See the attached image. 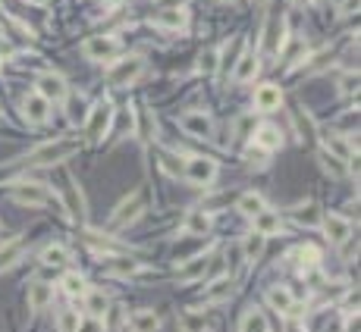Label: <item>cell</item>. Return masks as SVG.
I'll use <instances>...</instances> for the list:
<instances>
[{"label": "cell", "mask_w": 361, "mask_h": 332, "mask_svg": "<svg viewBox=\"0 0 361 332\" xmlns=\"http://www.w3.org/2000/svg\"><path fill=\"white\" fill-rule=\"evenodd\" d=\"M76 150H79V141H72V138H57V141H47V144H41V148H35L32 154L26 157V163L29 166H54V163L72 157Z\"/></svg>", "instance_id": "cell-1"}, {"label": "cell", "mask_w": 361, "mask_h": 332, "mask_svg": "<svg viewBox=\"0 0 361 332\" xmlns=\"http://www.w3.org/2000/svg\"><path fill=\"white\" fill-rule=\"evenodd\" d=\"M141 72H145V60L141 56H123V60H116L107 69V81L116 88H126V85H135Z\"/></svg>", "instance_id": "cell-2"}, {"label": "cell", "mask_w": 361, "mask_h": 332, "mask_svg": "<svg viewBox=\"0 0 361 332\" xmlns=\"http://www.w3.org/2000/svg\"><path fill=\"white\" fill-rule=\"evenodd\" d=\"M183 175H185V182L204 188V185H210V182H214L217 163L210 160V157H189V160H185V166H183Z\"/></svg>", "instance_id": "cell-3"}, {"label": "cell", "mask_w": 361, "mask_h": 332, "mask_svg": "<svg viewBox=\"0 0 361 332\" xmlns=\"http://www.w3.org/2000/svg\"><path fill=\"white\" fill-rule=\"evenodd\" d=\"M13 200L22 207H47L51 204V191H47V185H41V182H20V185H13Z\"/></svg>", "instance_id": "cell-4"}, {"label": "cell", "mask_w": 361, "mask_h": 332, "mask_svg": "<svg viewBox=\"0 0 361 332\" xmlns=\"http://www.w3.org/2000/svg\"><path fill=\"white\" fill-rule=\"evenodd\" d=\"M286 19L283 16H270L264 25V38H261V50H264L267 56H277L279 50L286 47Z\"/></svg>", "instance_id": "cell-5"}, {"label": "cell", "mask_w": 361, "mask_h": 332, "mask_svg": "<svg viewBox=\"0 0 361 332\" xmlns=\"http://www.w3.org/2000/svg\"><path fill=\"white\" fill-rule=\"evenodd\" d=\"M82 54L89 56V60H98V63L114 60V56L120 54V41H116L114 35H91L89 41L82 44Z\"/></svg>", "instance_id": "cell-6"}, {"label": "cell", "mask_w": 361, "mask_h": 332, "mask_svg": "<svg viewBox=\"0 0 361 332\" xmlns=\"http://www.w3.org/2000/svg\"><path fill=\"white\" fill-rule=\"evenodd\" d=\"M110 119H114V106L104 100V104H95L89 110V119H85V132H89L91 141H101L110 129Z\"/></svg>", "instance_id": "cell-7"}, {"label": "cell", "mask_w": 361, "mask_h": 332, "mask_svg": "<svg viewBox=\"0 0 361 332\" xmlns=\"http://www.w3.org/2000/svg\"><path fill=\"white\" fill-rule=\"evenodd\" d=\"M35 91L54 104V100H66L70 88H66V79L60 72H41L38 79H35Z\"/></svg>", "instance_id": "cell-8"}, {"label": "cell", "mask_w": 361, "mask_h": 332, "mask_svg": "<svg viewBox=\"0 0 361 332\" xmlns=\"http://www.w3.org/2000/svg\"><path fill=\"white\" fill-rule=\"evenodd\" d=\"M179 125H183V132L189 138H210L214 135V119L208 116V113L201 110H189L179 116Z\"/></svg>", "instance_id": "cell-9"}, {"label": "cell", "mask_w": 361, "mask_h": 332, "mask_svg": "<svg viewBox=\"0 0 361 332\" xmlns=\"http://www.w3.org/2000/svg\"><path fill=\"white\" fill-rule=\"evenodd\" d=\"M47 116H51V100H45L38 91L22 97V119H26L29 125L47 122Z\"/></svg>", "instance_id": "cell-10"}, {"label": "cell", "mask_w": 361, "mask_h": 332, "mask_svg": "<svg viewBox=\"0 0 361 332\" xmlns=\"http://www.w3.org/2000/svg\"><path fill=\"white\" fill-rule=\"evenodd\" d=\"M185 22H189V10H185V6H167V10H160L158 16H154V25H158V29H170V31L185 29Z\"/></svg>", "instance_id": "cell-11"}, {"label": "cell", "mask_w": 361, "mask_h": 332, "mask_svg": "<svg viewBox=\"0 0 361 332\" xmlns=\"http://www.w3.org/2000/svg\"><path fill=\"white\" fill-rule=\"evenodd\" d=\"M267 304L273 307L277 313H286V317H295V301H292V292L286 285H273L267 288Z\"/></svg>", "instance_id": "cell-12"}, {"label": "cell", "mask_w": 361, "mask_h": 332, "mask_svg": "<svg viewBox=\"0 0 361 332\" xmlns=\"http://www.w3.org/2000/svg\"><path fill=\"white\" fill-rule=\"evenodd\" d=\"M279 104H283V91H279L277 85H261L258 91H254V106H258V113H273V110H279Z\"/></svg>", "instance_id": "cell-13"}, {"label": "cell", "mask_w": 361, "mask_h": 332, "mask_svg": "<svg viewBox=\"0 0 361 332\" xmlns=\"http://www.w3.org/2000/svg\"><path fill=\"white\" fill-rule=\"evenodd\" d=\"M323 232H327L330 242L342 244L348 235H352V223H348L346 216H336V213H327V216H323Z\"/></svg>", "instance_id": "cell-14"}, {"label": "cell", "mask_w": 361, "mask_h": 332, "mask_svg": "<svg viewBox=\"0 0 361 332\" xmlns=\"http://www.w3.org/2000/svg\"><path fill=\"white\" fill-rule=\"evenodd\" d=\"M323 141H327V150H330V154L339 157L342 163H348V160H355V157H358V154H355V148H352V141H348L346 135H339V132H330Z\"/></svg>", "instance_id": "cell-15"}, {"label": "cell", "mask_w": 361, "mask_h": 332, "mask_svg": "<svg viewBox=\"0 0 361 332\" xmlns=\"http://www.w3.org/2000/svg\"><path fill=\"white\" fill-rule=\"evenodd\" d=\"M258 69H261L258 56H254V54H242L239 60L233 63V79L239 81V85H245V81H252L254 75H258Z\"/></svg>", "instance_id": "cell-16"}, {"label": "cell", "mask_w": 361, "mask_h": 332, "mask_svg": "<svg viewBox=\"0 0 361 332\" xmlns=\"http://www.w3.org/2000/svg\"><path fill=\"white\" fill-rule=\"evenodd\" d=\"M135 135H139L141 141H154V138H158V122H154V113L148 110V106H139V110H135Z\"/></svg>", "instance_id": "cell-17"}, {"label": "cell", "mask_w": 361, "mask_h": 332, "mask_svg": "<svg viewBox=\"0 0 361 332\" xmlns=\"http://www.w3.org/2000/svg\"><path fill=\"white\" fill-rule=\"evenodd\" d=\"M54 304V285L47 282H32L29 285V307L32 310H45V307Z\"/></svg>", "instance_id": "cell-18"}, {"label": "cell", "mask_w": 361, "mask_h": 332, "mask_svg": "<svg viewBox=\"0 0 361 332\" xmlns=\"http://www.w3.org/2000/svg\"><path fill=\"white\" fill-rule=\"evenodd\" d=\"M129 329L132 332H160V317L154 310H135L129 317Z\"/></svg>", "instance_id": "cell-19"}, {"label": "cell", "mask_w": 361, "mask_h": 332, "mask_svg": "<svg viewBox=\"0 0 361 332\" xmlns=\"http://www.w3.org/2000/svg\"><path fill=\"white\" fill-rule=\"evenodd\" d=\"M254 144H258L261 150H279L283 148V135H279L277 125H261V129L254 132Z\"/></svg>", "instance_id": "cell-20"}, {"label": "cell", "mask_w": 361, "mask_h": 332, "mask_svg": "<svg viewBox=\"0 0 361 332\" xmlns=\"http://www.w3.org/2000/svg\"><path fill=\"white\" fill-rule=\"evenodd\" d=\"M254 232H261V235H277L279 229H283V223H279V216L273 210H261V213H254Z\"/></svg>", "instance_id": "cell-21"}, {"label": "cell", "mask_w": 361, "mask_h": 332, "mask_svg": "<svg viewBox=\"0 0 361 332\" xmlns=\"http://www.w3.org/2000/svg\"><path fill=\"white\" fill-rule=\"evenodd\" d=\"M139 269H141V263L132 260V257H123V254L107 257V273L110 276H135Z\"/></svg>", "instance_id": "cell-22"}, {"label": "cell", "mask_w": 361, "mask_h": 332, "mask_svg": "<svg viewBox=\"0 0 361 332\" xmlns=\"http://www.w3.org/2000/svg\"><path fill=\"white\" fill-rule=\"evenodd\" d=\"M204 269H208V257L204 254H198V257H189V263L185 267H179V282H195V279H201L204 276Z\"/></svg>", "instance_id": "cell-23"}, {"label": "cell", "mask_w": 361, "mask_h": 332, "mask_svg": "<svg viewBox=\"0 0 361 332\" xmlns=\"http://www.w3.org/2000/svg\"><path fill=\"white\" fill-rule=\"evenodd\" d=\"M183 229L189 232V235H208L210 229V216L204 210H189V216H185Z\"/></svg>", "instance_id": "cell-24"}, {"label": "cell", "mask_w": 361, "mask_h": 332, "mask_svg": "<svg viewBox=\"0 0 361 332\" xmlns=\"http://www.w3.org/2000/svg\"><path fill=\"white\" fill-rule=\"evenodd\" d=\"M82 298H85V310H89V317L101 319L104 313L110 310V301H107V294H104V292H85Z\"/></svg>", "instance_id": "cell-25"}, {"label": "cell", "mask_w": 361, "mask_h": 332, "mask_svg": "<svg viewBox=\"0 0 361 332\" xmlns=\"http://www.w3.org/2000/svg\"><path fill=\"white\" fill-rule=\"evenodd\" d=\"M139 207H141V198L139 194H132V198H126L120 207H116V213H114V226L120 229V226H126V219H132L135 213H139Z\"/></svg>", "instance_id": "cell-26"}, {"label": "cell", "mask_w": 361, "mask_h": 332, "mask_svg": "<svg viewBox=\"0 0 361 332\" xmlns=\"http://www.w3.org/2000/svg\"><path fill=\"white\" fill-rule=\"evenodd\" d=\"M264 207H267L264 198H261V194H254V191H245L239 200H236V210H242L245 216H254V213H261Z\"/></svg>", "instance_id": "cell-27"}, {"label": "cell", "mask_w": 361, "mask_h": 332, "mask_svg": "<svg viewBox=\"0 0 361 332\" xmlns=\"http://www.w3.org/2000/svg\"><path fill=\"white\" fill-rule=\"evenodd\" d=\"M66 260H70V251H66L63 244H47V248L41 251V263H45V267H63Z\"/></svg>", "instance_id": "cell-28"}, {"label": "cell", "mask_w": 361, "mask_h": 332, "mask_svg": "<svg viewBox=\"0 0 361 332\" xmlns=\"http://www.w3.org/2000/svg\"><path fill=\"white\" fill-rule=\"evenodd\" d=\"M229 294H233V282H229V279H217L214 285L204 292V301H208V304H220V301H226Z\"/></svg>", "instance_id": "cell-29"}, {"label": "cell", "mask_w": 361, "mask_h": 332, "mask_svg": "<svg viewBox=\"0 0 361 332\" xmlns=\"http://www.w3.org/2000/svg\"><path fill=\"white\" fill-rule=\"evenodd\" d=\"M239 332H270V326H267V317H264V313L252 310V313H245V317H242Z\"/></svg>", "instance_id": "cell-30"}, {"label": "cell", "mask_w": 361, "mask_h": 332, "mask_svg": "<svg viewBox=\"0 0 361 332\" xmlns=\"http://www.w3.org/2000/svg\"><path fill=\"white\" fill-rule=\"evenodd\" d=\"M264 242H267V235L252 232V235L245 238V244H242V251H245V260H258V257L264 254Z\"/></svg>", "instance_id": "cell-31"}, {"label": "cell", "mask_w": 361, "mask_h": 332, "mask_svg": "<svg viewBox=\"0 0 361 332\" xmlns=\"http://www.w3.org/2000/svg\"><path fill=\"white\" fill-rule=\"evenodd\" d=\"M217 66H220V50H217V47L204 50V54L198 56V72H201V75H214Z\"/></svg>", "instance_id": "cell-32"}, {"label": "cell", "mask_w": 361, "mask_h": 332, "mask_svg": "<svg viewBox=\"0 0 361 332\" xmlns=\"http://www.w3.org/2000/svg\"><path fill=\"white\" fill-rule=\"evenodd\" d=\"M66 207H70L72 216H82L85 213V200H82V191H79V185L70 179V188H66Z\"/></svg>", "instance_id": "cell-33"}, {"label": "cell", "mask_w": 361, "mask_h": 332, "mask_svg": "<svg viewBox=\"0 0 361 332\" xmlns=\"http://www.w3.org/2000/svg\"><path fill=\"white\" fill-rule=\"evenodd\" d=\"M63 292L70 294V298H82L89 288H85V279L79 273H66L63 276Z\"/></svg>", "instance_id": "cell-34"}, {"label": "cell", "mask_w": 361, "mask_h": 332, "mask_svg": "<svg viewBox=\"0 0 361 332\" xmlns=\"http://www.w3.org/2000/svg\"><path fill=\"white\" fill-rule=\"evenodd\" d=\"M321 166H323V173H330V175H333V179H339V175L346 173V166H342V160H339V157H333V154H330L327 148L321 150Z\"/></svg>", "instance_id": "cell-35"}, {"label": "cell", "mask_w": 361, "mask_h": 332, "mask_svg": "<svg viewBox=\"0 0 361 332\" xmlns=\"http://www.w3.org/2000/svg\"><path fill=\"white\" fill-rule=\"evenodd\" d=\"M179 326H183V332H204V317L195 313V310H189V313H183Z\"/></svg>", "instance_id": "cell-36"}, {"label": "cell", "mask_w": 361, "mask_h": 332, "mask_svg": "<svg viewBox=\"0 0 361 332\" xmlns=\"http://www.w3.org/2000/svg\"><path fill=\"white\" fill-rule=\"evenodd\" d=\"M57 323H60V332H76V326H79V310H72V307L60 310Z\"/></svg>", "instance_id": "cell-37"}, {"label": "cell", "mask_w": 361, "mask_h": 332, "mask_svg": "<svg viewBox=\"0 0 361 332\" xmlns=\"http://www.w3.org/2000/svg\"><path fill=\"white\" fill-rule=\"evenodd\" d=\"M160 166H164L170 175H183V163H176V157H173V154H167V150H164V154H160Z\"/></svg>", "instance_id": "cell-38"}, {"label": "cell", "mask_w": 361, "mask_h": 332, "mask_svg": "<svg viewBox=\"0 0 361 332\" xmlns=\"http://www.w3.org/2000/svg\"><path fill=\"white\" fill-rule=\"evenodd\" d=\"M76 332H104V323L98 317H89V319H79Z\"/></svg>", "instance_id": "cell-39"}, {"label": "cell", "mask_w": 361, "mask_h": 332, "mask_svg": "<svg viewBox=\"0 0 361 332\" xmlns=\"http://www.w3.org/2000/svg\"><path fill=\"white\" fill-rule=\"evenodd\" d=\"M352 91H358V72H348L342 79V94H352Z\"/></svg>", "instance_id": "cell-40"}, {"label": "cell", "mask_w": 361, "mask_h": 332, "mask_svg": "<svg viewBox=\"0 0 361 332\" xmlns=\"http://www.w3.org/2000/svg\"><path fill=\"white\" fill-rule=\"evenodd\" d=\"M358 10V0H342V13H355Z\"/></svg>", "instance_id": "cell-41"}, {"label": "cell", "mask_w": 361, "mask_h": 332, "mask_svg": "<svg viewBox=\"0 0 361 332\" xmlns=\"http://www.w3.org/2000/svg\"><path fill=\"white\" fill-rule=\"evenodd\" d=\"M286 332H305V326H302V323H298V319H292V323H289V326H286Z\"/></svg>", "instance_id": "cell-42"}, {"label": "cell", "mask_w": 361, "mask_h": 332, "mask_svg": "<svg viewBox=\"0 0 361 332\" xmlns=\"http://www.w3.org/2000/svg\"><path fill=\"white\" fill-rule=\"evenodd\" d=\"M29 3H35V6H45V3H51V0H29Z\"/></svg>", "instance_id": "cell-43"}, {"label": "cell", "mask_w": 361, "mask_h": 332, "mask_svg": "<svg viewBox=\"0 0 361 332\" xmlns=\"http://www.w3.org/2000/svg\"><path fill=\"white\" fill-rule=\"evenodd\" d=\"M104 3H107V6H120L123 0H104Z\"/></svg>", "instance_id": "cell-44"}, {"label": "cell", "mask_w": 361, "mask_h": 332, "mask_svg": "<svg viewBox=\"0 0 361 332\" xmlns=\"http://www.w3.org/2000/svg\"><path fill=\"white\" fill-rule=\"evenodd\" d=\"M220 3H233V0H220Z\"/></svg>", "instance_id": "cell-45"}, {"label": "cell", "mask_w": 361, "mask_h": 332, "mask_svg": "<svg viewBox=\"0 0 361 332\" xmlns=\"http://www.w3.org/2000/svg\"><path fill=\"white\" fill-rule=\"evenodd\" d=\"M258 3H261V6H264V3H267V0H258Z\"/></svg>", "instance_id": "cell-46"}]
</instances>
